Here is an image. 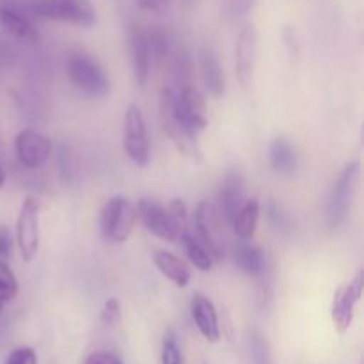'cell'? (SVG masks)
Wrapping results in <instances>:
<instances>
[{"label": "cell", "instance_id": "cell-12", "mask_svg": "<svg viewBox=\"0 0 364 364\" xmlns=\"http://www.w3.org/2000/svg\"><path fill=\"white\" fill-rule=\"evenodd\" d=\"M14 151H16V159L21 166L27 169H38L52 155V142L39 132L25 128L16 135Z\"/></svg>", "mask_w": 364, "mask_h": 364}, {"label": "cell", "instance_id": "cell-31", "mask_svg": "<svg viewBox=\"0 0 364 364\" xmlns=\"http://www.w3.org/2000/svg\"><path fill=\"white\" fill-rule=\"evenodd\" d=\"M84 364H123L119 358L112 352H107V350H100V352H92L85 358Z\"/></svg>", "mask_w": 364, "mask_h": 364}, {"label": "cell", "instance_id": "cell-13", "mask_svg": "<svg viewBox=\"0 0 364 364\" xmlns=\"http://www.w3.org/2000/svg\"><path fill=\"white\" fill-rule=\"evenodd\" d=\"M32 14L28 7L21 9L20 4L16 2H2L0 4V25L14 36L20 41L38 43L39 31L32 21Z\"/></svg>", "mask_w": 364, "mask_h": 364}, {"label": "cell", "instance_id": "cell-33", "mask_svg": "<svg viewBox=\"0 0 364 364\" xmlns=\"http://www.w3.org/2000/svg\"><path fill=\"white\" fill-rule=\"evenodd\" d=\"M13 251V237L7 226H0V259H6L11 256Z\"/></svg>", "mask_w": 364, "mask_h": 364}, {"label": "cell", "instance_id": "cell-11", "mask_svg": "<svg viewBox=\"0 0 364 364\" xmlns=\"http://www.w3.org/2000/svg\"><path fill=\"white\" fill-rule=\"evenodd\" d=\"M174 105H176V112L180 114L181 121L187 124L188 130L196 137H199V134L208 127V112H206V102L201 91L194 85L187 84L181 89L180 95H176Z\"/></svg>", "mask_w": 364, "mask_h": 364}, {"label": "cell", "instance_id": "cell-22", "mask_svg": "<svg viewBox=\"0 0 364 364\" xmlns=\"http://www.w3.org/2000/svg\"><path fill=\"white\" fill-rule=\"evenodd\" d=\"M269 160L270 167L279 174L295 173V169H297L299 166L297 151H295V148L291 146V142H288L287 139L283 137L274 139V141L270 142Z\"/></svg>", "mask_w": 364, "mask_h": 364}, {"label": "cell", "instance_id": "cell-4", "mask_svg": "<svg viewBox=\"0 0 364 364\" xmlns=\"http://www.w3.org/2000/svg\"><path fill=\"white\" fill-rule=\"evenodd\" d=\"M224 217L212 201L205 199L196 206L194 224L196 238L208 251L213 262H220L226 256V235H224Z\"/></svg>", "mask_w": 364, "mask_h": 364}, {"label": "cell", "instance_id": "cell-9", "mask_svg": "<svg viewBox=\"0 0 364 364\" xmlns=\"http://www.w3.org/2000/svg\"><path fill=\"white\" fill-rule=\"evenodd\" d=\"M364 290V274L359 270L350 283H345L336 288L333 302H331V318L338 333H347L354 322L355 308L363 297Z\"/></svg>", "mask_w": 364, "mask_h": 364}, {"label": "cell", "instance_id": "cell-14", "mask_svg": "<svg viewBox=\"0 0 364 364\" xmlns=\"http://www.w3.org/2000/svg\"><path fill=\"white\" fill-rule=\"evenodd\" d=\"M137 210V219L141 220L142 226L149 231L151 235L159 237L160 240L166 242H176L178 237L174 233L173 223L167 213V208H164L159 203L151 201V199H141L135 205Z\"/></svg>", "mask_w": 364, "mask_h": 364}, {"label": "cell", "instance_id": "cell-24", "mask_svg": "<svg viewBox=\"0 0 364 364\" xmlns=\"http://www.w3.org/2000/svg\"><path fill=\"white\" fill-rule=\"evenodd\" d=\"M167 213L171 217V223H173L174 233H176L178 240L185 237V235L191 233V220H188V208L185 205L183 199H173L167 206Z\"/></svg>", "mask_w": 364, "mask_h": 364}, {"label": "cell", "instance_id": "cell-32", "mask_svg": "<svg viewBox=\"0 0 364 364\" xmlns=\"http://www.w3.org/2000/svg\"><path fill=\"white\" fill-rule=\"evenodd\" d=\"M137 7L141 11H148V13H164L169 9L171 0H135Z\"/></svg>", "mask_w": 364, "mask_h": 364}, {"label": "cell", "instance_id": "cell-34", "mask_svg": "<svg viewBox=\"0 0 364 364\" xmlns=\"http://www.w3.org/2000/svg\"><path fill=\"white\" fill-rule=\"evenodd\" d=\"M269 217L272 219V223L276 224V228H281V230L288 228L287 215H284L283 210H281L277 205H274V203H270L269 205Z\"/></svg>", "mask_w": 364, "mask_h": 364}, {"label": "cell", "instance_id": "cell-7", "mask_svg": "<svg viewBox=\"0 0 364 364\" xmlns=\"http://www.w3.org/2000/svg\"><path fill=\"white\" fill-rule=\"evenodd\" d=\"M123 146L128 159L139 167H146L151 156V148H149L148 128H146L144 114L137 103H130L124 114V134Z\"/></svg>", "mask_w": 364, "mask_h": 364}, {"label": "cell", "instance_id": "cell-30", "mask_svg": "<svg viewBox=\"0 0 364 364\" xmlns=\"http://www.w3.org/2000/svg\"><path fill=\"white\" fill-rule=\"evenodd\" d=\"M4 364H38V355H36L34 348L18 347L9 352Z\"/></svg>", "mask_w": 364, "mask_h": 364}, {"label": "cell", "instance_id": "cell-18", "mask_svg": "<svg viewBox=\"0 0 364 364\" xmlns=\"http://www.w3.org/2000/svg\"><path fill=\"white\" fill-rule=\"evenodd\" d=\"M199 64H201V75L205 80L206 89L213 98H223L226 92V77L219 63V57L210 46H203L199 52Z\"/></svg>", "mask_w": 364, "mask_h": 364}, {"label": "cell", "instance_id": "cell-8", "mask_svg": "<svg viewBox=\"0 0 364 364\" xmlns=\"http://www.w3.org/2000/svg\"><path fill=\"white\" fill-rule=\"evenodd\" d=\"M359 171H361V164L358 160L348 162L340 173V176L336 178V181H334L329 199V210H327L329 226L333 230L340 228L347 220L348 212H350L352 198H354L355 187H358Z\"/></svg>", "mask_w": 364, "mask_h": 364}, {"label": "cell", "instance_id": "cell-10", "mask_svg": "<svg viewBox=\"0 0 364 364\" xmlns=\"http://www.w3.org/2000/svg\"><path fill=\"white\" fill-rule=\"evenodd\" d=\"M256 59H258V34L252 23L244 25L235 43V71L244 87L252 84Z\"/></svg>", "mask_w": 364, "mask_h": 364}, {"label": "cell", "instance_id": "cell-28", "mask_svg": "<svg viewBox=\"0 0 364 364\" xmlns=\"http://www.w3.org/2000/svg\"><path fill=\"white\" fill-rule=\"evenodd\" d=\"M100 320L107 327H116L121 322V304L116 297L107 299L100 313Z\"/></svg>", "mask_w": 364, "mask_h": 364}, {"label": "cell", "instance_id": "cell-3", "mask_svg": "<svg viewBox=\"0 0 364 364\" xmlns=\"http://www.w3.org/2000/svg\"><path fill=\"white\" fill-rule=\"evenodd\" d=\"M137 220V210L130 199L114 196L103 205L100 212V231L105 242L124 244L134 231Z\"/></svg>", "mask_w": 364, "mask_h": 364}, {"label": "cell", "instance_id": "cell-23", "mask_svg": "<svg viewBox=\"0 0 364 364\" xmlns=\"http://www.w3.org/2000/svg\"><path fill=\"white\" fill-rule=\"evenodd\" d=\"M181 242H183V247L185 251H187L188 259H191V263L196 267V269L201 270V272H208V270H212L213 267L212 256L208 255V251L203 247V244L194 237V235L192 233L185 235V237L181 238Z\"/></svg>", "mask_w": 364, "mask_h": 364}, {"label": "cell", "instance_id": "cell-1", "mask_svg": "<svg viewBox=\"0 0 364 364\" xmlns=\"http://www.w3.org/2000/svg\"><path fill=\"white\" fill-rule=\"evenodd\" d=\"M66 71L75 87L89 98H103L110 92V80L103 66L84 50L68 53Z\"/></svg>", "mask_w": 364, "mask_h": 364}, {"label": "cell", "instance_id": "cell-36", "mask_svg": "<svg viewBox=\"0 0 364 364\" xmlns=\"http://www.w3.org/2000/svg\"><path fill=\"white\" fill-rule=\"evenodd\" d=\"M185 2H192V0H185Z\"/></svg>", "mask_w": 364, "mask_h": 364}, {"label": "cell", "instance_id": "cell-25", "mask_svg": "<svg viewBox=\"0 0 364 364\" xmlns=\"http://www.w3.org/2000/svg\"><path fill=\"white\" fill-rule=\"evenodd\" d=\"M18 295V279L13 270L6 262L0 259V316H2L4 306L13 301Z\"/></svg>", "mask_w": 364, "mask_h": 364}, {"label": "cell", "instance_id": "cell-5", "mask_svg": "<svg viewBox=\"0 0 364 364\" xmlns=\"http://www.w3.org/2000/svg\"><path fill=\"white\" fill-rule=\"evenodd\" d=\"M174 95L171 89H162L160 92V123H162L164 132L167 134V137L173 141V144L180 149L183 155L192 156V159H199L201 155V149H199L198 137L192 134L187 128V124L181 121L180 114L176 112V105H174Z\"/></svg>", "mask_w": 364, "mask_h": 364}, {"label": "cell", "instance_id": "cell-2", "mask_svg": "<svg viewBox=\"0 0 364 364\" xmlns=\"http://www.w3.org/2000/svg\"><path fill=\"white\" fill-rule=\"evenodd\" d=\"M27 7L32 16L84 28L92 27L98 18L91 0H32Z\"/></svg>", "mask_w": 364, "mask_h": 364}, {"label": "cell", "instance_id": "cell-35", "mask_svg": "<svg viewBox=\"0 0 364 364\" xmlns=\"http://www.w3.org/2000/svg\"><path fill=\"white\" fill-rule=\"evenodd\" d=\"M4 185H6V173H4L2 166H0V188H2Z\"/></svg>", "mask_w": 364, "mask_h": 364}, {"label": "cell", "instance_id": "cell-6", "mask_svg": "<svg viewBox=\"0 0 364 364\" xmlns=\"http://www.w3.org/2000/svg\"><path fill=\"white\" fill-rule=\"evenodd\" d=\"M39 217H41L39 199L25 198L16 217V244L25 263L34 262L39 252V244H41Z\"/></svg>", "mask_w": 364, "mask_h": 364}, {"label": "cell", "instance_id": "cell-17", "mask_svg": "<svg viewBox=\"0 0 364 364\" xmlns=\"http://www.w3.org/2000/svg\"><path fill=\"white\" fill-rule=\"evenodd\" d=\"M244 205V180L238 171H230L219 188V212L226 223L231 224L238 208Z\"/></svg>", "mask_w": 364, "mask_h": 364}, {"label": "cell", "instance_id": "cell-19", "mask_svg": "<svg viewBox=\"0 0 364 364\" xmlns=\"http://www.w3.org/2000/svg\"><path fill=\"white\" fill-rule=\"evenodd\" d=\"M153 263L159 269V272L162 276H166L176 287L185 288L188 284V281H191V269H188V265L183 259L178 258L176 255H173V252L156 249L153 252Z\"/></svg>", "mask_w": 364, "mask_h": 364}, {"label": "cell", "instance_id": "cell-29", "mask_svg": "<svg viewBox=\"0 0 364 364\" xmlns=\"http://www.w3.org/2000/svg\"><path fill=\"white\" fill-rule=\"evenodd\" d=\"M255 6V0H223V9L233 20L249 14V11Z\"/></svg>", "mask_w": 364, "mask_h": 364}, {"label": "cell", "instance_id": "cell-21", "mask_svg": "<svg viewBox=\"0 0 364 364\" xmlns=\"http://www.w3.org/2000/svg\"><path fill=\"white\" fill-rule=\"evenodd\" d=\"M259 215H262V206H259L258 199H247V201H244V205L238 208L237 215L231 220L233 233L242 242L252 240V237L256 235V230H258Z\"/></svg>", "mask_w": 364, "mask_h": 364}, {"label": "cell", "instance_id": "cell-20", "mask_svg": "<svg viewBox=\"0 0 364 364\" xmlns=\"http://www.w3.org/2000/svg\"><path fill=\"white\" fill-rule=\"evenodd\" d=\"M235 263H237L242 272L247 274L249 277H255V279H259V277L269 272V263H267L265 252L262 251V247L247 244V242L237 247V251H235Z\"/></svg>", "mask_w": 364, "mask_h": 364}, {"label": "cell", "instance_id": "cell-15", "mask_svg": "<svg viewBox=\"0 0 364 364\" xmlns=\"http://www.w3.org/2000/svg\"><path fill=\"white\" fill-rule=\"evenodd\" d=\"M128 52H130V64L132 71H134V78L142 87L149 78L151 52H149L146 28L141 27V25H132L128 28Z\"/></svg>", "mask_w": 364, "mask_h": 364}, {"label": "cell", "instance_id": "cell-27", "mask_svg": "<svg viewBox=\"0 0 364 364\" xmlns=\"http://www.w3.org/2000/svg\"><path fill=\"white\" fill-rule=\"evenodd\" d=\"M162 364H183L181 350L178 347L176 334L173 331H167L162 340Z\"/></svg>", "mask_w": 364, "mask_h": 364}, {"label": "cell", "instance_id": "cell-16", "mask_svg": "<svg viewBox=\"0 0 364 364\" xmlns=\"http://www.w3.org/2000/svg\"><path fill=\"white\" fill-rule=\"evenodd\" d=\"M191 315L196 327L205 340L210 343H217L220 340V323L217 309L208 297L196 294L191 302Z\"/></svg>", "mask_w": 364, "mask_h": 364}, {"label": "cell", "instance_id": "cell-26", "mask_svg": "<svg viewBox=\"0 0 364 364\" xmlns=\"http://www.w3.org/2000/svg\"><path fill=\"white\" fill-rule=\"evenodd\" d=\"M249 350H251L252 364H272V355H270L269 341L258 333L251 334L249 340Z\"/></svg>", "mask_w": 364, "mask_h": 364}]
</instances>
